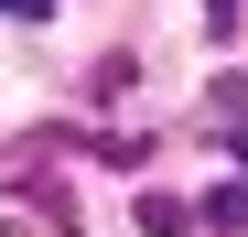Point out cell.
Instances as JSON below:
<instances>
[{
	"mask_svg": "<svg viewBox=\"0 0 248 237\" xmlns=\"http://www.w3.org/2000/svg\"><path fill=\"white\" fill-rule=\"evenodd\" d=\"M130 216H140V237H184V226H194L184 194H151V183H140V205H130Z\"/></svg>",
	"mask_w": 248,
	"mask_h": 237,
	"instance_id": "1",
	"label": "cell"
},
{
	"mask_svg": "<svg viewBox=\"0 0 248 237\" xmlns=\"http://www.w3.org/2000/svg\"><path fill=\"white\" fill-rule=\"evenodd\" d=\"M237 22H248V0H205V32H216V44H227Z\"/></svg>",
	"mask_w": 248,
	"mask_h": 237,
	"instance_id": "2",
	"label": "cell"
},
{
	"mask_svg": "<svg viewBox=\"0 0 248 237\" xmlns=\"http://www.w3.org/2000/svg\"><path fill=\"white\" fill-rule=\"evenodd\" d=\"M54 11V0H0V22H44Z\"/></svg>",
	"mask_w": 248,
	"mask_h": 237,
	"instance_id": "3",
	"label": "cell"
}]
</instances>
